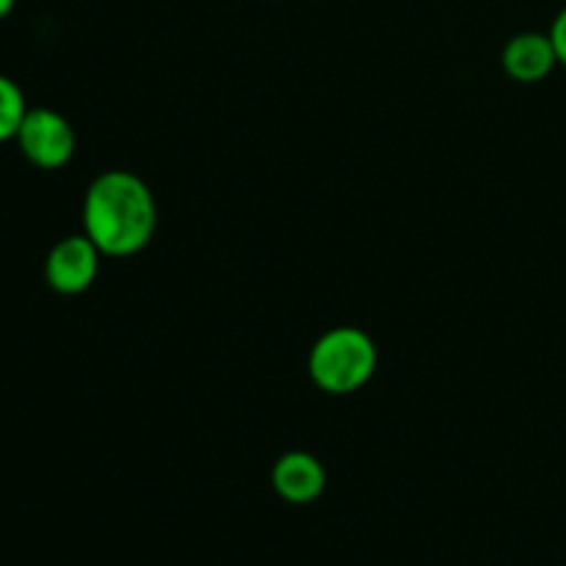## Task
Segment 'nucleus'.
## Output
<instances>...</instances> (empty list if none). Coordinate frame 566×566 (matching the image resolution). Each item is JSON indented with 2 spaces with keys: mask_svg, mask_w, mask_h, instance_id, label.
I'll use <instances>...</instances> for the list:
<instances>
[{
  "mask_svg": "<svg viewBox=\"0 0 566 566\" xmlns=\"http://www.w3.org/2000/svg\"><path fill=\"white\" fill-rule=\"evenodd\" d=\"M28 114L25 94L11 77L0 75V144L17 136L22 119Z\"/></svg>",
  "mask_w": 566,
  "mask_h": 566,
  "instance_id": "0eeeda50",
  "label": "nucleus"
},
{
  "mask_svg": "<svg viewBox=\"0 0 566 566\" xmlns=\"http://www.w3.org/2000/svg\"><path fill=\"white\" fill-rule=\"evenodd\" d=\"M503 70L517 83H536L551 75L558 64L556 48H553L551 33L525 31L517 33L503 48Z\"/></svg>",
  "mask_w": 566,
  "mask_h": 566,
  "instance_id": "423d86ee",
  "label": "nucleus"
},
{
  "mask_svg": "<svg viewBox=\"0 0 566 566\" xmlns=\"http://www.w3.org/2000/svg\"><path fill=\"white\" fill-rule=\"evenodd\" d=\"M14 3H17V0H0V20H3V17H9L11 11H14Z\"/></svg>",
  "mask_w": 566,
  "mask_h": 566,
  "instance_id": "1a4fd4ad",
  "label": "nucleus"
},
{
  "mask_svg": "<svg viewBox=\"0 0 566 566\" xmlns=\"http://www.w3.org/2000/svg\"><path fill=\"white\" fill-rule=\"evenodd\" d=\"M158 205L138 175L111 169L94 177L83 199V232L108 258L138 254L155 235Z\"/></svg>",
  "mask_w": 566,
  "mask_h": 566,
  "instance_id": "f257e3e1",
  "label": "nucleus"
},
{
  "mask_svg": "<svg viewBox=\"0 0 566 566\" xmlns=\"http://www.w3.org/2000/svg\"><path fill=\"white\" fill-rule=\"evenodd\" d=\"M379 365L376 340L359 326H335L310 348L307 370L318 390L348 396L368 385Z\"/></svg>",
  "mask_w": 566,
  "mask_h": 566,
  "instance_id": "f03ea898",
  "label": "nucleus"
},
{
  "mask_svg": "<svg viewBox=\"0 0 566 566\" xmlns=\"http://www.w3.org/2000/svg\"><path fill=\"white\" fill-rule=\"evenodd\" d=\"M271 486L276 495L293 506H307L318 501L326 490V470L318 457L307 451H287L276 459L271 470Z\"/></svg>",
  "mask_w": 566,
  "mask_h": 566,
  "instance_id": "39448f33",
  "label": "nucleus"
},
{
  "mask_svg": "<svg viewBox=\"0 0 566 566\" xmlns=\"http://www.w3.org/2000/svg\"><path fill=\"white\" fill-rule=\"evenodd\" d=\"M551 39H553V48H556L558 55V64L566 66V6L556 14L551 25Z\"/></svg>",
  "mask_w": 566,
  "mask_h": 566,
  "instance_id": "6e6552de",
  "label": "nucleus"
},
{
  "mask_svg": "<svg viewBox=\"0 0 566 566\" xmlns=\"http://www.w3.org/2000/svg\"><path fill=\"white\" fill-rule=\"evenodd\" d=\"M99 258H103V252L94 247L86 232L66 235L50 249L48 260H44V280L61 296H77V293L88 291L97 280Z\"/></svg>",
  "mask_w": 566,
  "mask_h": 566,
  "instance_id": "20e7f679",
  "label": "nucleus"
},
{
  "mask_svg": "<svg viewBox=\"0 0 566 566\" xmlns=\"http://www.w3.org/2000/svg\"><path fill=\"white\" fill-rule=\"evenodd\" d=\"M14 138L25 160L39 169H61L75 155V130L70 119L53 108H28Z\"/></svg>",
  "mask_w": 566,
  "mask_h": 566,
  "instance_id": "7ed1b4c3",
  "label": "nucleus"
}]
</instances>
